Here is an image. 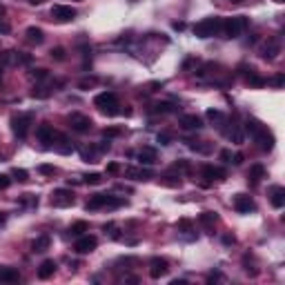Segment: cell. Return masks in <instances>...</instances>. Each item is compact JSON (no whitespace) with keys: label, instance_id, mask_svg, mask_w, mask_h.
<instances>
[{"label":"cell","instance_id":"4fadbf2b","mask_svg":"<svg viewBox=\"0 0 285 285\" xmlns=\"http://www.w3.org/2000/svg\"><path fill=\"white\" fill-rule=\"evenodd\" d=\"M36 138L42 142V145H49V142L56 141V129H53L49 123H42V125H38V129H36Z\"/></svg>","mask_w":285,"mask_h":285},{"label":"cell","instance_id":"8d00e7d4","mask_svg":"<svg viewBox=\"0 0 285 285\" xmlns=\"http://www.w3.org/2000/svg\"><path fill=\"white\" fill-rule=\"evenodd\" d=\"M20 203H22V205H29V207H36L38 205V198L34 194H22L20 196Z\"/></svg>","mask_w":285,"mask_h":285},{"label":"cell","instance_id":"e0dca14e","mask_svg":"<svg viewBox=\"0 0 285 285\" xmlns=\"http://www.w3.org/2000/svg\"><path fill=\"white\" fill-rule=\"evenodd\" d=\"M125 176H127V178H134V180H149V178H154V174L149 172V169H145V167H127L125 169Z\"/></svg>","mask_w":285,"mask_h":285},{"label":"cell","instance_id":"f5cc1de1","mask_svg":"<svg viewBox=\"0 0 285 285\" xmlns=\"http://www.w3.org/2000/svg\"><path fill=\"white\" fill-rule=\"evenodd\" d=\"M27 2H32V5H40L42 0H27Z\"/></svg>","mask_w":285,"mask_h":285},{"label":"cell","instance_id":"6da1fadb","mask_svg":"<svg viewBox=\"0 0 285 285\" xmlns=\"http://www.w3.org/2000/svg\"><path fill=\"white\" fill-rule=\"evenodd\" d=\"M245 132L252 136V141L256 142V147H259L261 152H272V149H274V142H276L274 134H272V129H267L261 121L248 118V121H245Z\"/></svg>","mask_w":285,"mask_h":285},{"label":"cell","instance_id":"3957f363","mask_svg":"<svg viewBox=\"0 0 285 285\" xmlns=\"http://www.w3.org/2000/svg\"><path fill=\"white\" fill-rule=\"evenodd\" d=\"M221 22H223L221 16H207V18H203V20H198L194 25V36L196 38H212V36H216V34H221Z\"/></svg>","mask_w":285,"mask_h":285},{"label":"cell","instance_id":"60d3db41","mask_svg":"<svg viewBox=\"0 0 285 285\" xmlns=\"http://www.w3.org/2000/svg\"><path fill=\"white\" fill-rule=\"evenodd\" d=\"M190 169V163L187 160H178V163L172 165V172H187Z\"/></svg>","mask_w":285,"mask_h":285},{"label":"cell","instance_id":"8992f818","mask_svg":"<svg viewBox=\"0 0 285 285\" xmlns=\"http://www.w3.org/2000/svg\"><path fill=\"white\" fill-rule=\"evenodd\" d=\"M32 123H34V114H16V116H11V129H14V134L18 138H25L29 134Z\"/></svg>","mask_w":285,"mask_h":285},{"label":"cell","instance_id":"ba28073f","mask_svg":"<svg viewBox=\"0 0 285 285\" xmlns=\"http://www.w3.org/2000/svg\"><path fill=\"white\" fill-rule=\"evenodd\" d=\"M76 16H78V11H76L74 7H69V5H53L52 7V18L56 22H60V25L71 22Z\"/></svg>","mask_w":285,"mask_h":285},{"label":"cell","instance_id":"83f0119b","mask_svg":"<svg viewBox=\"0 0 285 285\" xmlns=\"http://www.w3.org/2000/svg\"><path fill=\"white\" fill-rule=\"evenodd\" d=\"M49 245H52V238H49L47 234H42V236H38L36 241L32 243V249H34V252L40 254V252H47Z\"/></svg>","mask_w":285,"mask_h":285},{"label":"cell","instance_id":"f907efd6","mask_svg":"<svg viewBox=\"0 0 285 285\" xmlns=\"http://www.w3.org/2000/svg\"><path fill=\"white\" fill-rule=\"evenodd\" d=\"M109 149H111L109 141H107V142H101V145H98V152H109Z\"/></svg>","mask_w":285,"mask_h":285},{"label":"cell","instance_id":"db71d44e","mask_svg":"<svg viewBox=\"0 0 285 285\" xmlns=\"http://www.w3.org/2000/svg\"><path fill=\"white\" fill-rule=\"evenodd\" d=\"M5 218H7V216H5V214H2V212H0V225L5 223Z\"/></svg>","mask_w":285,"mask_h":285},{"label":"cell","instance_id":"f1b7e54d","mask_svg":"<svg viewBox=\"0 0 285 285\" xmlns=\"http://www.w3.org/2000/svg\"><path fill=\"white\" fill-rule=\"evenodd\" d=\"M96 156H98V147H83L80 149V159L85 163H96Z\"/></svg>","mask_w":285,"mask_h":285},{"label":"cell","instance_id":"7c38bea8","mask_svg":"<svg viewBox=\"0 0 285 285\" xmlns=\"http://www.w3.org/2000/svg\"><path fill=\"white\" fill-rule=\"evenodd\" d=\"M241 71H243V76H245V80H248V85H252V87H265V85H267V80L261 78L259 71H256L252 65H249V67H248V65H243V67H241Z\"/></svg>","mask_w":285,"mask_h":285},{"label":"cell","instance_id":"d6986e66","mask_svg":"<svg viewBox=\"0 0 285 285\" xmlns=\"http://www.w3.org/2000/svg\"><path fill=\"white\" fill-rule=\"evenodd\" d=\"M25 38L29 45H42L45 42V32H42L40 27H27Z\"/></svg>","mask_w":285,"mask_h":285},{"label":"cell","instance_id":"52a82bcc","mask_svg":"<svg viewBox=\"0 0 285 285\" xmlns=\"http://www.w3.org/2000/svg\"><path fill=\"white\" fill-rule=\"evenodd\" d=\"M52 205L53 207H71L76 203V198H74V192L71 190H67V187H58V190H53L52 192Z\"/></svg>","mask_w":285,"mask_h":285},{"label":"cell","instance_id":"7402d4cb","mask_svg":"<svg viewBox=\"0 0 285 285\" xmlns=\"http://www.w3.org/2000/svg\"><path fill=\"white\" fill-rule=\"evenodd\" d=\"M16 281H20V272L18 269L0 265V283H16Z\"/></svg>","mask_w":285,"mask_h":285},{"label":"cell","instance_id":"cb8c5ba5","mask_svg":"<svg viewBox=\"0 0 285 285\" xmlns=\"http://www.w3.org/2000/svg\"><path fill=\"white\" fill-rule=\"evenodd\" d=\"M53 272H56V261H52V259L42 261V263H40V267H38V279L47 281L49 276H53Z\"/></svg>","mask_w":285,"mask_h":285},{"label":"cell","instance_id":"1f68e13d","mask_svg":"<svg viewBox=\"0 0 285 285\" xmlns=\"http://www.w3.org/2000/svg\"><path fill=\"white\" fill-rule=\"evenodd\" d=\"M207 118H210L212 123H218V125H223V123H225L223 111H218V109H207Z\"/></svg>","mask_w":285,"mask_h":285},{"label":"cell","instance_id":"7bdbcfd3","mask_svg":"<svg viewBox=\"0 0 285 285\" xmlns=\"http://www.w3.org/2000/svg\"><path fill=\"white\" fill-rule=\"evenodd\" d=\"M38 172H40V174L52 176L53 172H56V167H53V165H40V167H38Z\"/></svg>","mask_w":285,"mask_h":285},{"label":"cell","instance_id":"f35d334b","mask_svg":"<svg viewBox=\"0 0 285 285\" xmlns=\"http://www.w3.org/2000/svg\"><path fill=\"white\" fill-rule=\"evenodd\" d=\"M47 76H49V71H47V69H42V67H38V69H34V71H32V78L34 80H45Z\"/></svg>","mask_w":285,"mask_h":285},{"label":"cell","instance_id":"4316f807","mask_svg":"<svg viewBox=\"0 0 285 285\" xmlns=\"http://www.w3.org/2000/svg\"><path fill=\"white\" fill-rule=\"evenodd\" d=\"M198 223H201L205 230H212V227L218 223V214L216 212H203L201 216H198Z\"/></svg>","mask_w":285,"mask_h":285},{"label":"cell","instance_id":"9f6ffc18","mask_svg":"<svg viewBox=\"0 0 285 285\" xmlns=\"http://www.w3.org/2000/svg\"><path fill=\"white\" fill-rule=\"evenodd\" d=\"M236 2H238V0H236Z\"/></svg>","mask_w":285,"mask_h":285},{"label":"cell","instance_id":"44dd1931","mask_svg":"<svg viewBox=\"0 0 285 285\" xmlns=\"http://www.w3.org/2000/svg\"><path fill=\"white\" fill-rule=\"evenodd\" d=\"M261 178H265V167L261 163H254L248 172V183L249 185H259Z\"/></svg>","mask_w":285,"mask_h":285},{"label":"cell","instance_id":"277c9868","mask_svg":"<svg viewBox=\"0 0 285 285\" xmlns=\"http://www.w3.org/2000/svg\"><path fill=\"white\" fill-rule=\"evenodd\" d=\"M94 105L98 107V111L101 114H105V116H116V114H121V109H118V98L114 91H103V94H98L94 98Z\"/></svg>","mask_w":285,"mask_h":285},{"label":"cell","instance_id":"d6a6232c","mask_svg":"<svg viewBox=\"0 0 285 285\" xmlns=\"http://www.w3.org/2000/svg\"><path fill=\"white\" fill-rule=\"evenodd\" d=\"M83 180L87 185H101L103 183V174H96V172H91V174H85Z\"/></svg>","mask_w":285,"mask_h":285},{"label":"cell","instance_id":"816d5d0a","mask_svg":"<svg viewBox=\"0 0 285 285\" xmlns=\"http://www.w3.org/2000/svg\"><path fill=\"white\" fill-rule=\"evenodd\" d=\"M223 243H225V245H232L234 243V236H230V234H227V236H223Z\"/></svg>","mask_w":285,"mask_h":285},{"label":"cell","instance_id":"484cf974","mask_svg":"<svg viewBox=\"0 0 285 285\" xmlns=\"http://www.w3.org/2000/svg\"><path fill=\"white\" fill-rule=\"evenodd\" d=\"M203 176L210 180H223L225 178V169L214 167V165H205V167H203Z\"/></svg>","mask_w":285,"mask_h":285},{"label":"cell","instance_id":"5b68a950","mask_svg":"<svg viewBox=\"0 0 285 285\" xmlns=\"http://www.w3.org/2000/svg\"><path fill=\"white\" fill-rule=\"evenodd\" d=\"M125 205L123 198H116V196H109V194H94L89 196V201L85 203V210L87 212H94V210H103V207H121Z\"/></svg>","mask_w":285,"mask_h":285},{"label":"cell","instance_id":"d590c367","mask_svg":"<svg viewBox=\"0 0 285 285\" xmlns=\"http://www.w3.org/2000/svg\"><path fill=\"white\" fill-rule=\"evenodd\" d=\"M176 227H178V232H194V223L187 221V218H180Z\"/></svg>","mask_w":285,"mask_h":285},{"label":"cell","instance_id":"c3c4849f","mask_svg":"<svg viewBox=\"0 0 285 285\" xmlns=\"http://www.w3.org/2000/svg\"><path fill=\"white\" fill-rule=\"evenodd\" d=\"M221 159L225 160V163H232V152H230V149H223V152H221Z\"/></svg>","mask_w":285,"mask_h":285},{"label":"cell","instance_id":"74e56055","mask_svg":"<svg viewBox=\"0 0 285 285\" xmlns=\"http://www.w3.org/2000/svg\"><path fill=\"white\" fill-rule=\"evenodd\" d=\"M121 134H123L121 127H105L103 129V136L105 138H114V136H121Z\"/></svg>","mask_w":285,"mask_h":285},{"label":"cell","instance_id":"9c48e42d","mask_svg":"<svg viewBox=\"0 0 285 285\" xmlns=\"http://www.w3.org/2000/svg\"><path fill=\"white\" fill-rule=\"evenodd\" d=\"M67 123H69V127H71L74 132H78V134H87L91 129V125H94L91 118L85 116V114H69Z\"/></svg>","mask_w":285,"mask_h":285},{"label":"cell","instance_id":"b9f144b4","mask_svg":"<svg viewBox=\"0 0 285 285\" xmlns=\"http://www.w3.org/2000/svg\"><path fill=\"white\" fill-rule=\"evenodd\" d=\"M49 53H52V58H53V60H65V49H63V47H53Z\"/></svg>","mask_w":285,"mask_h":285},{"label":"cell","instance_id":"30bf717a","mask_svg":"<svg viewBox=\"0 0 285 285\" xmlns=\"http://www.w3.org/2000/svg\"><path fill=\"white\" fill-rule=\"evenodd\" d=\"M96 248H98V238H96L94 234H83V236H78V241L74 243L76 254H91Z\"/></svg>","mask_w":285,"mask_h":285},{"label":"cell","instance_id":"7dc6e473","mask_svg":"<svg viewBox=\"0 0 285 285\" xmlns=\"http://www.w3.org/2000/svg\"><path fill=\"white\" fill-rule=\"evenodd\" d=\"M159 142L160 145H169V142H172V136H169V134H159Z\"/></svg>","mask_w":285,"mask_h":285},{"label":"cell","instance_id":"f546056e","mask_svg":"<svg viewBox=\"0 0 285 285\" xmlns=\"http://www.w3.org/2000/svg\"><path fill=\"white\" fill-rule=\"evenodd\" d=\"M69 232H71V236H83V234L89 232V225H87L85 221H76L74 225L69 227Z\"/></svg>","mask_w":285,"mask_h":285},{"label":"cell","instance_id":"4dcf8cb0","mask_svg":"<svg viewBox=\"0 0 285 285\" xmlns=\"http://www.w3.org/2000/svg\"><path fill=\"white\" fill-rule=\"evenodd\" d=\"M11 176H14L16 180H20V183H27V180H29V172L22 169V167H14L11 169Z\"/></svg>","mask_w":285,"mask_h":285},{"label":"cell","instance_id":"7a4b0ae2","mask_svg":"<svg viewBox=\"0 0 285 285\" xmlns=\"http://www.w3.org/2000/svg\"><path fill=\"white\" fill-rule=\"evenodd\" d=\"M249 27L248 16H232V18H223L221 22V34L223 38H238L241 34Z\"/></svg>","mask_w":285,"mask_h":285},{"label":"cell","instance_id":"5bb4252c","mask_svg":"<svg viewBox=\"0 0 285 285\" xmlns=\"http://www.w3.org/2000/svg\"><path fill=\"white\" fill-rule=\"evenodd\" d=\"M169 272V265H167V261L165 259H152L149 261V276L152 279H160V276H165Z\"/></svg>","mask_w":285,"mask_h":285},{"label":"cell","instance_id":"2e32d148","mask_svg":"<svg viewBox=\"0 0 285 285\" xmlns=\"http://www.w3.org/2000/svg\"><path fill=\"white\" fill-rule=\"evenodd\" d=\"M269 203H272L276 210H281V207L285 205V187L272 185V187H269Z\"/></svg>","mask_w":285,"mask_h":285},{"label":"cell","instance_id":"ee69618b","mask_svg":"<svg viewBox=\"0 0 285 285\" xmlns=\"http://www.w3.org/2000/svg\"><path fill=\"white\" fill-rule=\"evenodd\" d=\"M269 85H274V87H283V83H285V76L283 74H279V76H274L272 80H267Z\"/></svg>","mask_w":285,"mask_h":285},{"label":"cell","instance_id":"603a6c76","mask_svg":"<svg viewBox=\"0 0 285 285\" xmlns=\"http://www.w3.org/2000/svg\"><path fill=\"white\" fill-rule=\"evenodd\" d=\"M136 156L142 165H152V163H156V159H159V152H156V147H142Z\"/></svg>","mask_w":285,"mask_h":285},{"label":"cell","instance_id":"f6af8a7d","mask_svg":"<svg viewBox=\"0 0 285 285\" xmlns=\"http://www.w3.org/2000/svg\"><path fill=\"white\" fill-rule=\"evenodd\" d=\"M9 185H11V178H9V176H7V174H0V192L7 190Z\"/></svg>","mask_w":285,"mask_h":285},{"label":"cell","instance_id":"d4e9b609","mask_svg":"<svg viewBox=\"0 0 285 285\" xmlns=\"http://www.w3.org/2000/svg\"><path fill=\"white\" fill-rule=\"evenodd\" d=\"M225 136L230 138L232 142H236V145H241V142H243V138H245L241 125H236V123H232V125L227 127V129H225Z\"/></svg>","mask_w":285,"mask_h":285},{"label":"cell","instance_id":"681fc988","mask_svg":"<svg viewBox=\"0 0 285 285\" xmlns=\"http://www.w3.org/2000/svg\"><path fill=\"white\" fill-rule=\"evenodd\" d=\"M9 29H11L9 22H5L2 18H0V32H2V34H9Z\"/></svg>","mask_w":285,"mask_h":285},{"label":"cell","instance_id":"9a60e30c","mask_svg":"<svg viewBox=\"0 0 285 285\" xmlns=\"http://www.w3.org/2000/svg\"><path fill=\"white\" fill-rule=\"evenodd\" d=\"M279 53H281V40L279 38H269L267 45H265L263 52H261V56H263L265 60H274Z\"/></svg>","mask_w":285,"mask_h":285},{"label":"cell","instance_id":"e575fe53","mask_svg":"<svg viewBox=\"0 0 285 285\" xmlns=\"http://www.w3.org/2000/svg\"><path fill=\"white\" fill-rule=\"evenodd\" d=\"M47 96H52V89H47V87H34L32 98H47Z\"/></svg>","mask_w":285,"mask_h":285},{"label":"cell","instance_id":"11a10c76","mask_svg":"<svg viewBox=\"0 0 285 285\" xmlns=\"http://www.w3.org/2000/svg\"><path fill=\"white\" fill-rule=\"evenodd\" d=\"M0 85H2V71H0Z\"/></svg>","mask_w":285,"mask_h":285},{"label":"cell","instance_id":"ac0fdd59","mask_svg":"<svg viewBox=\"0 0 285 285\" xmlns=\"http://www.w3.org/2000/svg\"><path fill=\"white\" fill-rule=\"evenodd\" d=\"M53 149H56L58 154H71V152H74V145H71V141H69L67 136H63V134H56Z\"/></svg>","mask_w":285,"mask_h":285},{"label":"cell","instance_id":"836d02e7","mask_svg":"<svg viewBox=\"0 0 285 285\" xmlns=\"http://www.w3.org/2000/svg\"><path fill=\"white\" fill-rule=\"evenodd\" d=\"M160 183L167 185V187H180V176H163Z\"/></svg>","mask_w":285,"mask_h":285},{"label":"cell","instance_id":"ffe728a7","mask_svg":"<svg viewBox=\"0 0 285 285\" xmlns=\"http://www.w3.org/2000/svg\"><path fill=\"white\" fill-rule=\"evenodd\" d=\"M180 127H183V129H201L203 121H201V116H196V114H183V116H180Z\"/></svg>","mask_w":285,"mask_h":285},{"label":"cell","instance_id":"bcb514c9","mask_svg":"<svg viewBox=\"0 0 285 285\" xmlns=\"http://www.w3.org/2000/svg\"><path fill=\"white\" fill-rule=\"evenodd\" d=\"M121 172V165L118 163H109L107 165V174H118Z\"/></svg>","mask_w":285,"mask_h":285},{"label":"cell","instance_id":"8fae6325","mask_svg":"<svg viewBox=\"0 0 285 285\" xmlns=\"http://www.w3.org/2000/svg\"><path fill=\"white\" fill-rule=\"evenodd\" d=\"M232 207L238 214H249V212L256 210V203H254L252 196H248V194H236L232 198Z\"/></svg>","mask_w":285,"mask_h":285},{"label":"cell","instance_id":"ab89813d","mask_svg":"<svg viewBox=\"0 0 285 285\" xmlns=\"http://www.w3.org/2000/svg\"><path fill=\"white\" fill-rule=\"evenodd\" d=\"M156 109L154 111H163V114H167V111H176V107L172 105V103H159V105H154Z\"/></svg>","mask_w":285,"mask_h":285}]
</instances>
